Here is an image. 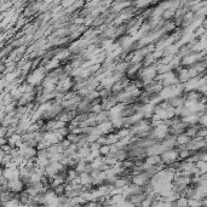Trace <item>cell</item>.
Masks as SVG:
<instances>
[{
    "instance_id": "obj_1",
    "label": "cell",
    "mask_w": 207,
    "mask_h": 207,
    "mask_svg": "<svg viewBox=\"0 0 207 207\" xmlns=\"http://www.w3.org/2000/svg\"><path fill=\"white\" fill-rule=\"evenodd\" d=\"M110 120H111V114L108 110H102L97 115H95V122L97 126L103 124V122H109Z\"/></svg>"
},
{
    "instance_id": "obj_2",
    "label": "cell",
    "mask_w": 207,
    "mask_h": 207,
    "mask_svg": "<svg viewBox=\"0 0 207 207\" xmlns=\"http://www.w3.org/2000/svg\"><path fill=\"white\" fill-rule=\"evenodd\" d=\"M75 113H77V115L78 114H88V113H91V104L88 102H85V101L79 102Z\"/></svg>"
},
{
    "instance_id": "obj_3",
    "label": "cell",
    "mask_w": 207,
    "mask_h": 207,
    "mask_svg": "<svg viewBox=\"0 0 207 207\" xmlns=\"http://www.w3.org/2000/svg\"><path fill=\"white\" fill-rule=\"evenodd\" d=\"M189 141H190V138L186 137L184 133H182L179 136H176V144L177 145H184V144H186Z\"/></svg>"
},
{
    "instance_id": "obj_4",
    "label": "cell",
    "mask_w": 207,
    "mask_h": 207,
    "mask_svg": "<svg viewBox=\"0 0 207 207\" xmlns=\"http://www.w3.org/2000/svg\"><path fill=\"white\" fill-rule=\"evenodd\" d=\"M53 194L56 196H61V195H64L66 194V186L64 184H60L57 186H55L53 188Z\"/></svg>"
},
{
    "instance_id": "obj_5",
    "label": "cell",
    "mask_w": 207,
    "mask_h": 207,
    "mask_svg": "<svg viewBox=\"0 0 207 207\" xmlns=\"http://www.w3.org/2000/svg\"><path fill=\"white\" fill-rule=\"evenodd\" d=\"M69 201H70V199H69L68 196H66V195L57 196V203H58V206H61V207H66V206H68Z\"/></svg>"
},
{
    "instance_id": "obj_6",
    "label": "cell",
    "mask_w": 207,
    "mask_h": 207,
    "mask_svg": "<svg viewBox=\"0 0 207 207\" xmlns=\"http://www.w3.org/2000/svg\"><path fill=\"white\" fill-rule=\"evenodd\" d=\"M66 139H67L70 144H77V143H78V135L69 133V135L66 136Z\"/></svg>"
},
{
    "instance_id": "obj_7",
    "label": "cell",
    "mask_w": 207,
    "mask_h": 207,
    "mask_svg": "<svg viewBox=\"0 0 207 207\" xmlns=\"http://www.w3.org/2000/svg\"><path fill=\"white\" fill-rule=\"evenodd\" d=\"M176 203H177V207H188V200L183 196H180L179 199L176 200Z\"/></svg>"
},
{
    "instance_id": "obj_8",
    "label": "cell",
    "mask_w": 207,
    "mask_h": 207,
    "mask_svg": "<svg viewBox=\"0 0 207 207\" xmlns=\"http://www.w3.org/2000/svg\"><path fill=\"white\" fill-rule=\"evenodd\" d=\"M109 150H110V145H101L98 152H99V155L101 156H105L109 153Z\"/></svg>"
},
{
    "instance_id": "obj_9",
    "label": "cell",
    "mask_w": 207,
    "mask_h": 207,
    "mask_svg": "<svg viewBox=\"0 0 207 207\" xmlns=\"http://www.w3.org/2000/svg\"><path fill=\"white\" fill-rule=\"evenodd\" d=\"M206 135H207L206 127H200L196 132V137H199V138H206Z\"/></svg>"
},
{
    "instance_id": "obj_10",
    "label": "cell",
    "mask_w": 207,
    "mask_h": 207,
    "mask_svg": "<svg viewBox=\"0 0 207 207\" xmlns=\"http://www.w3.org/2000/svg\"><path fill=\"white\" fill-rule=\"evenodd\" d=\"M188 207H201L200 200H195V199L188 200Z\"/></svg>"
},
{
    "instance_id": "obj_11",
    "label": "cell",
    "mask_w": 207,
    "mask_h": 207,
    "mask_svg": "<svg viewBox=\"0 0 207 207\" xmlns=\"http://www.w3.org/2000/svg\"><path fill=\"white\" fill-rule=\"evenodd\" d=\"M60 145L62 147V149H63V150H66V149H68V148H69L71 144H70V143H69V142H68V141L64 138L62 142H60Z\"/></svg>"
},
{
    "instance_id": "obj_12",
    "label": "cell",
    "mask_w": 207,
    "mask_h": 207,
    "mask_svg": "<svg viewBox=\"0 0 207 207\" xmlns=\"http://www.w3.org/2000/svg\"><path fill=\"white\" fill-rule=\"evenodd\" d=\"M56 207H61V206H56Z\"/></svg>"
}]
</instances>
